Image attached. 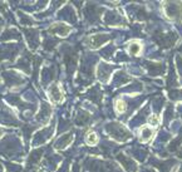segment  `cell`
I'll return each mask as SVG.
<instances>
[{"label":"cell","mask_w":182,"mask_h":172,"mask_svg":"<svg viewBox=\"0 0 182 172\" xmlns=\"http://www.w3.org/2000/svg\"><path fill=\"white\" fill-rule=\"evenodd\" d=\"M151 137H152V129L143 127L142 128V132H141V139L142 141H148Z\"/></svg>","instance_id":"obj_1"},{"label":"cell","mask_w":182,"mask_h":172,"mask_svg":"<svg viewBox=\"0 0 182 172\" xmlns=\"http://www.w3.org/2000/svg\"><path fill=\"white\" fill-rule=\"evenodd\" d=\"M126 109H127V104H126V102L124 100H117L116 102V111L117 112H119V113H123V112H126Z\"/></svg>","instance_id":"obj_2"},{"label":"cell","mask_w":182,"mask_h":172,"mask_svg":"<svg viewBox=\"0 0 182 172\" xmlns=\"http://www.w3.org/2000/svg\"><path fill=\"white\" fill-rule=\"evenodd\" d=\"M129 52L132 54H138L141 52V45L138 43H132L129 45Z\"/></svg>","instance_id":"obj_3"},{"label":"cell","mask_w":182,"mask_h":172,"mask_svg":"<svg viewBox=\"0 0 182 172\" xmlns=\"http://www.w3.org/2000/svg\"><path fill=\"white\" fill-rule=\"evenodd\" d=\"M97 141H98V138H97L96 133H93V132H90V133L87 136V142H88L89 145H96Z\"/></svg>","instance_id":"obj_4"},{"label":"cell","mask_w":182,"mask_h":172,"mask_svg":"<svg viewBox=\"0 0 182 172\" xmlns=\"http://www.w3.org/2000/svg\"><path fill=\"white\" fill-rule=\"evenodd\" d=\"M149 125L157 126V125H158V117H157V116H151V117H149Z\"/></svg>","instance_id":"obj_5"}]
</instances>
